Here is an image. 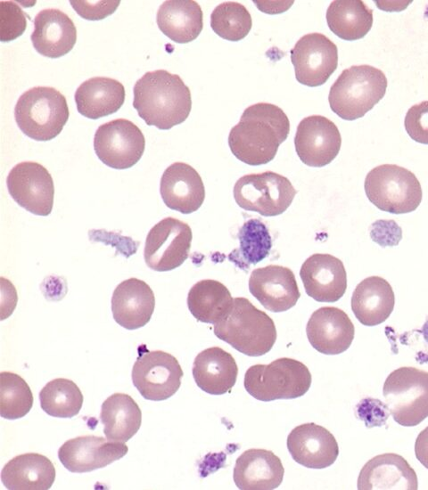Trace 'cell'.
I'll use <instances>...</instances> for the list:
<instances>
[{
    "instance_id": "6da1fadb",
    "label": "cell",
    "mask_w": 428,
    "mask_h": 490,
    "mask_svg": "<svg viewBox=\"0 0 428 490\" xmlns=\"http://www.w3.org/2000/svg\"><path fill=\"white\" fill-rule=\"evenodd\" d=\"M290 132V121L276 105L258 102L247 107L230 130L228 145L235 158L251 166L271 161Z\"/></svg>"
},
{
    "instance_id": "7a4b0ae2",
    "label": "cell",
    "mask_w": 428,
    "mask_h": 490,
    "mask_svg": "<svg viewBox=\"0 0 428 490\" xmlns=\"http://www.w3.org/2000/svg\"><path fill=\"white\" fill-rule=\"evenodd\" d=\"M133 106L148 126L169 130L189 116L191 92L177 74L148 71L134 86Z\"/></svg>"
},
{
    "instance_id": "3957f363",
    "label": "cell",
    "mask_w": 428,
    "mask_h": 490,
    "mask_svg": "<svg viewBox=\"0 0 428 490\" xmlns=\"http://www.w3.org/2000/svg\"><path fill=\"white\" fill-rule=\"evenodd\" d=\"M213 325L219 339L249 356L269 352L277 337L274 321L245 298H235L227 314Z\"/></svg>"
},
{
    "instance_id": "277c9868",
    "label": "cell",
    "mask_w": 428,
    "mask_h": 490,
    "mask_svg": "<svg viewBox=\"0 0 428 490\" xmlns=\"http://www.w3.org/2000/svg\"><path fill=\"white\" fill-rule=\"evenodd\" d=\"M384 73L370 65H354L340 74L328 95L331 110L345 120L363 117L385 95Z\"/></svg>"
},
{
    "instance_id": "5b68a950",
    "label": "cell",
    "mask_w": 428,
    "mask_h": 490,
    "mask_svg": "<svg viewBox=\"0 0 428 490\" xmlns=\"http://www.w3.org/2000/svg\"><path fill=\"white\" fill-rule=\"evenodd\" d=\"M66 98L49 86L24 92L14 108L15 121L24 135L36 141L55 138L69 119Z\"/></svg>"
},
{
    "instance_id": "8992f818",
    "label": "cell",
    "mask_w": 428,
    "mask_h": 490,
    "mask_svg": "<svg viewBox=\"0 0 428 490\" xmlns=\"http://www.w3.org/2000/svg\"><path fill=\"white\" fill-rule=\"evenodd\" d=\"M311 380L303 363L282 357L268 364L251 366L245 372L243 385L254 398L269 402L302 396L309 389Z\"/></svg>"
},
{
    "instance_id": "52a82bcc",
    "label": "cell",
    "mask_w": 428,
    "mask_h": 490,
    "mask_svg": "<svg viewBox=\"0 0 428 490\" xmlns=\"http://www.w3.org/2000/svg\"><path fill=\"white\" fill-rule=\"evenodd\" d=\"M364 187L366 197L376 208L392 214L412 212L422 200V188L416 176L394 164L371 169Z\"/></svg>"
},
{
    "instance_id": "ba28073f",
    "label": "cell",
    "mask_w": 428,
    "mask_h": 490,
    "mask_svg": "<svg viewBox=\"0 0 428 490\" xmlns=\"http://www.w3.org/2000/svg\"><path fill=\"white\" fill-rule=\"evenodd\" d=\"M386 405L394 421L413 427L428 417V372L400 367L386 378L383 388Z\"/></svg>"
},
{
    "instance_id": "9c48e42d",
    "label": "cell",
    "mask_w": 428,
    "mask_h": 490,
    "mask_svg": "<svg viewBox=\"0 0 428 490\" xmlns=\"http://www.w3.org/2000/svg\"><path fill=\"white\" fill-rule=\"evenodd\" d=\"M233 193L235 202L243 209L264 216H275L289 208L296 190L287 177L265 171L240 177L235 184Z\"/></svg>"
},
{
    "instance_id": "30bf717a",
    "label": "cell",
    "mask_w": 428,
    "mask_h": 490,
    "mask_svg": "<svg viewBox=\"0 0 428 490\" xmlns=\"http://www.w3.org/2000/svg\"><path fill=\"white\" fill-rule=\"evenodd\" d=\"M138 351L131 374L134 386L147 400L171 397L180 388L184 375L177 359L164 351L147 350L144 345Z\"/></svg>"
},
{
    "instance_id": "8fae6325",
    "label": "cell",
    "mask_w": 428,
    "mask_h": 490,
    "mask_svg": "<svg viewBox=\"0 0 428 490\" xmlns=\"http://www.w3.org/2000/svg\"><path fill=\"white\" fill-rule=\"evenodd\" d=\"M145 139L139 127L126 118L101 125L95 131L94 149L99 159L115 169L136 165L144 151Z\"/></svg>"
},
{
    "instance_id": "7c38bea8",
    "label": "cell",
    "mask_w": 428,
    "mask_h": 490,
    "mask_svg": "<svg viewBox=\"0 0 428 490\" xmlns=\"http://www.w3.org/2000/svg\"><path fill=\"white\" fill-rule=\"evenodd\" d=\"M192 229L185 222L166 217L148 233L144 257L148 267L157 272L171 271L188 257L192 242Z\"/></svg>"
},
{
    "instance_id": "4fadbf2b",
    "label": "cell",
    "mask_w": 428,
    "mask_h": 490,
    "mask_svg": "<svg viewBox=\"0 0 428 490\" xmlns=\"http://www.w3.org/2000/svg\"><path fill=\"white\" fill-rule=\"evenodd\" d=\"M6 184L11 197L27 211L41 216L52 212L54 181L41 164L33 161L18 163L9 172Z\"/></svg>"
},
{
    "instance_id": "5bb4252c",
    "label": "cell",
    "mask_w": 428,
    "mask_h": 490,
    "mask_svg": "<svg viewBox=\"0 0 428 490\" xmlns=\"http://www.w3.org/2000/svg\"><path fill=\"white\" fill-rule=\"evenodd\" d=\"M290 53L295 78L307 86L325 84L338 66L337 46L321 33L304 35Z\"/></svg>"
},
{
    "instance_id": "9a60e30c",
    "label": "cell",
    "mask_w": 428,
    "mask_h": 490,
    "mask_svg": "<svg viewBox=\"0 0 428 490\" xmlns=\"http://www.w3.org/2000/svg\"><path fill=\"white\" fill-rule=\"evenodd\" d=\"M295 151L307 166L320 167L328 165L338 155L342 137L336 125L321 115L304 118L294 136Z\"/></svg>"
},
{
    "instance_id": "2e32d148",
    "label": "cell",
    "mask_w": 428,
    "mask_h": 490,
    "mask_svg": "<svg viewBox=\"0 0 428 490\" xmlns=\"http://www.w3.org/2000/svg\"><path fill=\"white\" fill-rule=\"evenodd\" d=\"M127 453L128 446L124 442L88 435L63 443L58 450V458L69 471L84 473L104 468Z\"/></svg>"
},
{
    "instance_id": "e0dca14e",
    "label": "cell",
    "mask_w": 428,
    "mask_h": 490,
    "mask_svg": "<svg viewBox=\"0 0 428 490\" xmlns=\"http://www.w3.org/2000/svg\"><path fill=\"white\" fill-rule=\"evenodd\" d=\"M249 290L266 309L275 313L292 308L300 297L292 271L276 265L254 269Z\"/></svg>"
},
{
    "instance_id": "ac0fdd59",
    "label": "cell",
    "mask_w": 428,
    "mask_h": 490,
    "mask_svg": "<svg viewBox=\"0 0 428 490\" xmlns=\"http://www.w3.org/2000/svg\"><path fill=\"white\" fill-rule=\"evenodd\" d=\"M300 276L307 295L317 302H336L347 289L343 263L330 254L309 257L300 267Z\"/></svg>"
},
{
    "instance_id": "d6986e66",
    "label": "cell",
    "mask_w": 428,
    "mask_h": 490,
    "mask_svg": "<svg viewBox=\"0 0 428 490\" xmlns=\"http://www.w3.org/2000/svg\"><path fill=\"white\" fill-rule=\"evenodd\" d=\"M287 448L297 463L310 469L327 468L339 455L333 435L313 422L295 427L287 437Z\"/></svg>"
},
{
    "instance_id": "ffe728a7",
    "label": "cell",
    "mask_w": 428,
    "mask_h": 490,
    "mask_svg": "<svg viewBox=\"0 0 428 490\" xmlns=\"http://www.w3.org/2000/svg\"><path fill=\"white\" fill-rule=\"evenodd\" d=\"M306 333L310 345L318 352L339 355L351 345L355 328L344 311L335 306H323L311 314Z\"/></svg>"
},
{
    "instance_id": "44dd1931",
    "label": "cell",
    "mask_w": 428,
    "mask_h": 490,
    "mask_svg": "<svg viewBox=\"0 0 428 490\" xmlns=\"http://www.w3.org/2000/svg\"><path fill=\"white\" fill-rule=\"evenodd\" d=\"M160 192L165 205L182 214H191L202 205L205 188L199 173L190 165L175 162L162 174Z\"/></svg>"
},
{
    "instance_id": "7402d4cb",
    "label": "cell",
    "mask_w": 428,
    "mask_h": 490,
    "mask_svg": "<svg viewBox=\"0 0 428 490\" xmlns=\"http://www.w3.org/2000/svg\"><path fill=\"white\" fill-rule=\"evenodd\" d=\"M155 306V297L151 287L137 278L121 282L111 297L113 319L127 330L144 326L152 318Z\"/></svg>"
},
{
    "instance_id": "603a6c76",
    "label": "cell",
    "mask_w": 428,
    "mask_h": 490,
    "mask_svg": "<svg viewBox=\"0 0 428 490\" xmlns=\"http://www.w3.org/2000/svg\"><path fill=\"white\" fill-rule=\"evenodd\" d=\"M30 38L38 53L55 59L71 51L77 41V29L63 12L45 9L35 17Z\"/></svg>"
},
{
    "instance_id": "cb8c5ba5",
    "label": "cell",
    "mask_w": 428,
    "mask_h": 490,
    "mask_svg": "<svg viewBox=\"0 0 428 490\" xmlns=\"http://www.w3.org/2000/svg\"><path fill=\"white\" fill-rule=\"evenodd\" d=\"M233 473L235 484L241 490H271L282 483L284 469L273 452L252 448L236 459Z\"/></svg>"
},
{
    "instance_id": "d4e9b609",
    "label": "cell",
    "mask_w": 428,
    "mask_h": 490,
    "mask_svg": "<svg viewBox=\"0 0 428 490\" xmlns=\"http://www.w3.org/2000/svg\"><path fill=\"white\" fill-rule=\"evenodd\" d=\"M417 476L409 463L397 453H383L370 459L358 478V490H416Z\"/></svg>"
},
{
    "instance_id": "484cf974",
    "label": "cell",
    "mask_w": 428,
    "mask_h": 490,
    "mask_svg": "<svg viewBox=\"0 0 428 490\" xmlns=\"http://www.w3.org/2000/svg\"><path fill=\"white\" fill-rule=\"evenodd\" d=\"M192 372L202 390L210 395H223L235 386L238 367L231 354L221 347H212L196 355Z\"/></svg>"
},
{
    "instance_id": "4316f807",
    "label": "cell",
    "mask_w": 428,
    "mask_h": 490,
    "mask_svg": "<svg viewBox=\"0 0 428 490\" xmlns=\"http://www.w3.org/2000/svg\"><path fill=\"white\" fill-rule=\"evenodd\" d=\"M395 296L391 284L379 276L361 281L351 297V309L360 323L375 326L383 323L394 308Z\"/></svg>"
},
{
    "instance_id": "83f0119b",
    "label": "cell",
    "mask_w": 428,
    "mask_h": 490,
    "mask_svg": "<svg viewBox=\"0 0 428 490\" xmlns=\"http://www.w3.org/2000/svg\"><path fill=\"white\" fill-rule=\"evenodd\" d=\"M55 479V469L46 456L27 453L11 459L2 469L1 480L9 490H47Z\"/></svg>"
},
{
    "instance_id": "f1b7e54d",
    "label": "cell",
    "mask_w": 428,
    "mask_h": 490,
    "mask_svg": "<svg viewBox=\"0 0 428 490\" xmlns=\"http://www.w3.org/2000/svg\"><path fill=\"white\" fill-rule=\"evenodd\" d=\"M74 99L81 115L97 119L119 110L125 101V88L114 78L95 77L77 88Z\"/></svg>"
},
{
    "instance_id": "f546056e",
    "label": "cell",
    "mask_w": 428,
    "mask_h": 490,
    "mask_svg": "<svg viewBox=\"0 0 428 490\" xmlns=\"http://www.w3.org/2000/svg\"><path fill=\"white\" fill-rule=\"evenodd\" d=\"M160 30L172 41L185 44L194 40L203 28V14L193 0H169L157 12Z\"/></svg>"
},
{
    "instance_id": "4dcf8cb0",
    "label": "cell",
    "mask_w": 428,
    "mask_h": 490,
    "mask_svg": "<svg viewBox=\"0 0 428 490\" xmlns=\"http://www.w3.org/2000/svg\"><path fill=\"white\" fill-rule=\"evenodd\" d=\"M100 419L108 439L127 442L138 431L142 412L129 395L114 393L103 401Z\"/></svg>"
},
{
    "instance_id": "1f68e13d",
    "label": "cell",
    "mask_w": 428,
    "mask_h": 490,
    "mask_svg": "<svg viewBox=\"0 0 428 490\" xmlns=\"http://www.w3.org/2000/svg\"><path fill=\"white\" fill-rule=\"evenodd\" d=\"M325 17L331 31L348 41L364 37L373 25V10L360 0L333 1Z\"/></svg>"
},
{
    "instance_id": "d6a6232c",
    "label": "cell",
    "mask_w": 428,
    "mask_h": 490,
    "mask_svg": "<svg viewBox=\"0 0 428 490\" xmlns=\"http://www.w3.org/2000/svg\"><path fill=\"white\" fill-rule=\"evenodd\" d=\"M234 298L228 289L216 280H202L190 289L187 306L193 316L205 323L219 322L229 311Z\"/></svg>"
},
{
    "instance_id": "836d02e7",
    "label": "cell",
    "mask_w": 428,
    "mask_h": 490,
    "mask_svg": "<svg viewBox=\"0 0 428 490\" xmlns=\"http://www.w3.org/2000/svg\"><path fill=\"white\" fill-rule=\"evenodd\" d=\"M239 247L227 256L238 268L248 271L266 258L272 248V239L266 225L259 219L247 220L238 232Z\"/></svg>"
},
{
    "instance_id": "e575fe53",
    "label": "cell",
    "mask_w": 428,
    "mask_h": 490,
    "mask_svg": "<svg viewBox=\"0 0 428 490\" xmlns=\"http://www.w3.org/2000/svg\"><path fill=\"white\" fill-rule=\"evenodd\" d=\"M83 395L75 382L64 378L50 380L39 393L40 406L56 418L76 416L83 404Z\"/></svg>"
},
{
    "instance_id": "d590c367",
    "label": "cell",
    "mask_w": 428,
    "mask_h": 490,
    "mask_svg": "<svg viewBox=\"0 0 428 490\" xmlns=\"http://www.w3.org/2000/svg\"><path fill=\"white\" fill-rule=\"evenodd\" d=\"M33 394L20 375L11 372L0 373V414L7 420L24 417L32 408Z\"/></svg>"
},
{
    "instance_id": "8d00e7d4",
    "label": "cell",
    "mask_w": 428,
    "mask_h": 490,
    "mask_svg": "<svg viewBox=\"0 0 428 490\" xmlns=\"http://www.w3.org/2000/svg\"><path fill=\"white\" fill-rule=\"evenodd\" d=\"M252 26L246 7L237 2H223L210 14V27L220 37L229 41L244 38Z\"/></svg>"
},
{
    "instance_id": "74e56055",
    "label": "cell",
    "mask_w": 428,
    "mask_h": 490,
    "mask_svg": "<svg viewBox=\"0 0 428 490\" xmlns=\"http://www.w3.org/2000/svg\"><path fill=\"white\" fill-rule=\"evenodd\" d=\"M27 15L13 1L0 2V39L9 42L21 36L27 27Z\"/></svg>"
},
{
    "instance_id": "f35d334b",
    "label": "cell",
    "mask_w": 428,
    "mask_h": 490,
    "mask_svg": "<svg viewBox=\"0 0 428 490\" xmlns=\"http://www.w3.org/2000/svg\"><path fill=\"white\" fill-rule=\"evenodd\" d=\"M404 125L407 133L414 141L428 144V101L410 107L407 111Z\"/></svg>"
},
{
    "instance_id": "ab89813d",
    "label": "cell",
    "mask_w": 428,
    "mask_h": 490,
    "mask_svg": "<svg viewBox=\"0 0 428 490\" xmlns=\"http://www.w3.org/2000/svg\"><path fill=\"white\" fill-rule=\"evenodd\" d=\"M70 3L75 12L83 19L98 20L113 13L119 5L120 1L71 0Z\"/></svg>"
},
{
    "instance_id": "60d3db41",
    "label": "cell",
    "mask_w": 428,
    "mask_h": 490,
    "mask_svg": "<svg viewBox=\"0 0 428 490\" xmlns=\"http://www.w3.org/2000/svg\"><path fill=\"white\" fill-rule=\"evenodd\" d=\"M415 453L418 461L428 470V426L416 437Z\"/></svg>"
}]
</instances>
